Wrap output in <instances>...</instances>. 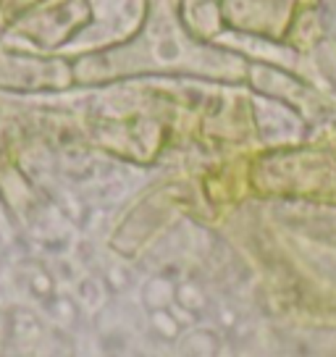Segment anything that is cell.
<instances>
[{
	"mask_svg": "<svg viewBox=\"0 0 336 357\" xmlns=\"http://www.w3.org/2000/svg\"><path fill=\"white\" fill-rule=\"evenodd\" d=\"M40 331H43L40 321L26 310H16L11 315V321H8V334H11L16 344H32V342L40 339Z\"/></svg>",
	"mask_w": 336,
	"mask_h": 357,
	"instance_id": "obj_1",
	"label": "cell"
}]
</instances>
